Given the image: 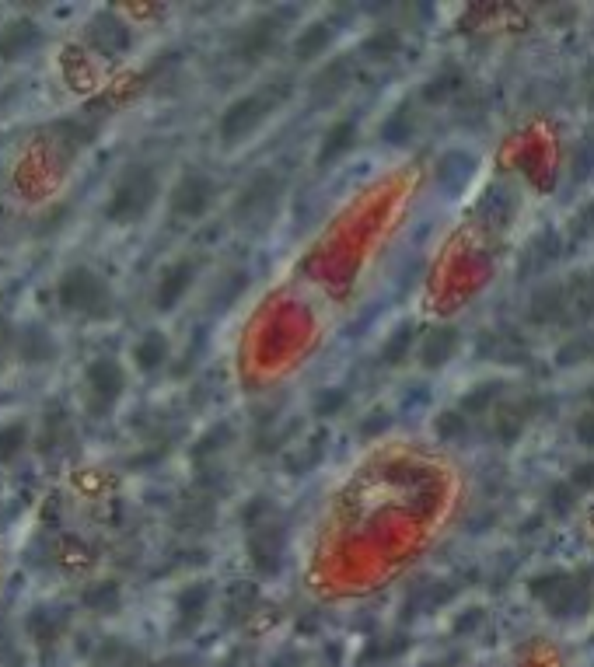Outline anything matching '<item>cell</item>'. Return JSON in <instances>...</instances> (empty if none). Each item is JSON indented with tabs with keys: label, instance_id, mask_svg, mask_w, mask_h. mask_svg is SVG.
I'll use <instances>...</instances> for the list:
<instances>
[{
	"label": "cell",
	"instance_id": "cell-1",
	"mask_svg": "<svg viewBox=\"0 0 594 667\" xmlns=\"http://www.w3.org/2000/svg\"><path fill=\"white\" fill-rule=\"evenodd\" d=\"M406 172L357 186L256 297L235 336V381L266 392L301 374L360 304L409 203Z\"/></svg>",
	"mask_w": 594,
	"mask_h": 667
},
{
	"label": "cell",
	"instance_id": "cell-2",
	"mask_svg": "<svg viewBox=\"0 0 594 667\" xmlns=\"http://www.w3.org/2000/svg\"><path fill=\"white\" fill-rule=\"evenodd\" d=\"M441 468L409 447L378 444L322 496L301 552V584L322 605L385 587L434 535Z\"/></svg>",
	"mask_w": 594,
	"mask_h": 667
},
{
	"label": "cell",
	"instance_id": "cell-3",
	"mask_svg": "<svg viewBox=\"0 0 594 667\" xmlns=\"http://www.w3.org/2000/svg\"><path fill=\"white\" fill-rule=\"evenodd\" d=\"M532 594L546 605V612L553 615H574L584 612V605L591 601V587L584 577H574V573H542V577L532 580Z\"/></svg>",
	"mask_w": 594,
	"mask_h": 667
},
{
	"label": "cell",
	"instance_id": "cell-4",
	"mask_svg": "<svg viewBox=\"0 0 594 667\" xmlns=\"http://www.w3.org/2000/svg\"><path fill=\"white\" fill-rule=\"evenodd\" d=\"M567 315V287L560 283H549V287H539L528 301V322L535 325H549L560 322Z\"/></svg>",
	"mask_w": 594,
	"mask_h": 667
},
{
	"label": "cell",
	"instance_id": "cell-5",
	"mask_svg": "<svg viewBox=\"0 0 594 667\" xmlns=\"http://www.w3.org/2000/svg\"><path fill=\"white\" fill-rule=\"evenodd\" d=\"M560 252H563V245H560V234H556V231L535 234V238L525 245V252H521V269H525V273H539V269H549V262L560 259Z\"/></svg>",
	"mask_w": 594,
	"mask_h": 667
},
{
	"label": "cell",
	"instance_id": "cell-6",
	"mask_svg": "<svg viewBox=\"0 0 594 667\" xmlns=\"http://www.w3.org/2000/svg\"><path fill=\"white\" fill-rule=\"evenodd\" d=\"M67 280H70V283H77V290L60 287L63 301H67L70 308H91V304H98V301H102V297H105V287L95 280V273H91V269H70Z\"/></svg>",
	"mask_w": 594,
	"mask_h": 667
},
{
	"label": "cell",
	"instance_id": "cell-7",
	"mask_svg": "<svg viewBox=\"0 0 594 667\" xmlns=\"http://www.w3.org/2000/svg\"><path fill=\"white\" fill-rule=\"evenodd\" d=\"M563 318H570V322H588V318H594V269L584 273L581 280H574V287L567 294V315Z\"/></svg>",
	"mask_w": 594,
	"mask_h": 667
},
{
	"label": "cell",
	"instance_id": "cell-8",
	"mask_svg": "<svg viewBox=\"0 0 594 667\" xmlns=\"http://www.w3.org/2000/svg\"><path fill=\"white\" fill-rule=\"evenodd\" d=\"M455 346H458V332L455 329H434L427 339H423V350H420L423 364H427V367H441L444 360L455 353Z\"/></svg>",
	"mask_w": 594,
	"mask_h": 667
},
{
	"label": "cell",
	"instance_id": "cell-9",
	"mask_svg": "<svg viewBox=\"0 0 594 667\" xmlns=\"http://www.w3.org/2000/svg\"><path fill=\"white\" fill-rule=\"evenodd\" d=\"M133 353H137V364L144 367V371H151V367H158L161 360L168 357V343H165V336H158V332H147Z\"/></svg>",
	"mask_w": 594,
	"mask_h": 667
},
{
	"label": "cell",
	"instance_id": "cell-10",
	"mask_svg": "<svg viewBox=\"0 0 594 667\" xmlns=\"http://www.w3.org/2000/svg\"><path fill=\"white\" fill-rule=\"evenodd\" d=\"M574 507H577V489L570 486V482H556V486L549 489V514L567 517Z\"/></svg>",
	"mask_w": 594,
	"mask_h": 667
},
{
	"label": "cell",
	"instance_id": "cell-11",
	"mask_svg": "<svg viewBox=\"0 0 594 667\" xmlns=\"http://www.w3.org/2000/svg\"><path fill=\"white\" fill-rule=\"evenodd\" d=\"M594 357V332H581L577 339H570L560 350V364H581V360Z\"/></svg>",
	"mask_w": 594,
	"mask_h": 667
},
{
	"label": "cell",
	"instance_id": "cell-12",
	"mask_svg": "<svg viewBox=\"0 0 594 667\" xmlns=\"http://www.w3.org/2000/svg\"><path fill=\"white\" fill-rule=\"evenodd\" d=\"M189 280H193V273H189V266H179V269H175V273L165 280V287H161V304H165V308H168V304H175V301H179V294L189 287Z\"/></svg>",
	"mask_w": 594,
	"mask_h": 667
},
{
	"label": "cell",
	"instance_id": "cell-13",
	"mask_svg": "<svg viewBox=\"0 0 594 667\" xmlns=\"http://www.w3.org/2000/svg\"><path fill=\"white\" fill-rule=\"evenodd\" d=\"M465 416L462 413H444L441 420H437V434H441V441H458V437H465Z\"/></svg>",
	"mask_w": 594,
	"mask_h": 667
},
{
	"label": "cell",
	"instance_id": "cell-14",
	"mask_svg": "<svg viewBox=\"0 0 594 667\" xmlns=\"http://www.w3.org/2000/svg\"><path fill=\"white\" fill-rule=\"evenodd\" d=\"M591 172H594V140H584V144L577 147V154H574V179L584 182Z\"/></svg>",
	"mask_w": 594,
	"mask_h": 667
},
{
	"label": "cell",
	"instance_id": "cell-15",
	"mask_svg": "<svg viewBox=\"0 0 594 667\" xmlns=\"http://www.w3.org/2000/svg\"><path fill=\"white\" fill-rule=\"evenodd\" d=\"M497 395H500V385H483L479 392H472L469 399L462 402V409H465V413H483V409L490 406Z\"/></svg>",
	"mask_w": 594,
	"mask_h": 667
},
{
	"label": "cell",
	"instance_id": "cell-16",
	"mask_svg": "<svg viewBox=\"0 0 594 667\" xmlns=\"http://www.w3.org/2000/svg\"><path fill=\"white\" fill-rule=\"evenodd\" d=\"M574 437L581 444H594V409H588V413H581L577 416V423H574Z\"/></svg>",
	"mask_w": 594,
	"mask_h": 667
},
{
	"label": "cell",
	"instance_id": "cell-17",
	"mask_svg": "<svg viewBox=\"0 0 594 667\" xmlns=\"http://www.w3.org/2000/svg\"><path fill=\"white\" fill-rule=\"evenodd\" d=\"M570 486H574L577 493H588V489H594V461H588V465L577 468L574 479H570Z\"/></svg>",
	"mask_w": 594,
	"mask_h": 667
},
{
	"label": "cell",
	"instance_id": "cell-18",
	"mask_svg": "<svg viewBox=\"0 0 594 667\" xmlns=\"http://www.w3.org/2000/svg\"><path fill=\"white\" fill-rule=\"evenodd\" d=\"M584 227H594V200L588 203V210H584Z\"/></svg>",
	"mask_w": 594,
	"mask_h": 667
},
{
	"label": "cell",
	"instance_id": "cell-19",
	"mask_svg": "<svg viewBox=\"0 0 594 667\" xmlns=\"http://www.w3.org/2000/svg\"><path fill=\"white\" fill-rule=\"evenodd\" d=\"M4 566H7V559H4V549H0V580H4Z\"/></svg>",
	"mask_w": 594,
	"mask_h": 667
},
{
	"label": "cell",
	"instance_id": "cell-20",
	"mask_svg": "<svg viewBox=\"0 0 594 667\" xmlns=\"http://www.w3.org/2000/svg\"><path fill=\"white\" fill-rule=\"evenodd\" d=\"M591 399H594V388H591Z\"/></svg>",
	"mask_w": 594,
	"mask_h": 667
}]
</instances>
